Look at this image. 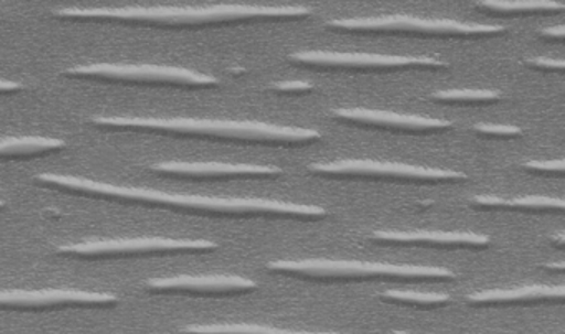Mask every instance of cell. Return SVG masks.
Instances as JSON below:
<instances>
[{
  "label": "cell",
  "mask_w": 565,
  "mask_h": 334,
  "mask_svg": "<svg viewBox=\"0 0 565 334\" xmlns=\"http://www.w3.org/2000/svg\"><path fill=\"white\" fill-rule=\"evenodd\" d=\"M307 171L323 177L369 179V181L422 182L445 184L468 179L465 172L406 162L375 161V159H342V161L317 162Z\"/></svg>",
  "instance_id": "277c9868"
},
{
  "label": "cell",
  "mask_w": 565,
  "mask_h": 334,
  "mask_svg": "<svg viewBox=\"0 0 565 334\" xmlns=\"http://www.w3.org/2000/svg\"><path fill=\"white\" fill-rule=\"evenodd\" d=\"M370 240L385 245H408V247L472 248L481 250L491 245L488 235L478 231L446 230H376Z\"/></svg>",
  "instance_id": "8fae6325"
},
{
  "label": "cell",
  "mask_w": 565,
  "mask_h": 334,
  "mask_svg": "<svg viewBox=\"0 0 565 334\" xmlns=\"http://www.w3.org/2000/svg\"><path fill=\"white\" fill-rule=\"evenodd\" d=\"M544 268H547V270L551 271H555V273H564L565 263L564 261H558V263H545Z\"/></svg>",
  "instance_id": "83f0119b"
},
{
  "label": "cell",
  "mask_w": 565,
  "mask_h": 334,
  "mask_svg": "<svg viewBox=\"0 0 565 334\" xmlns=\"http://www.w3.org/2000/svg\"><path fill=\"white\" fill-rule=\"evenodd\" d=\"M327 26L345 32L422 33V35L484 36L504 32L492 23L461 22L452 19H428L416 15L355 17L329 20Z\"/></svg>",
  "instance_id": "5b68a950"
},
{
  "label": "cell",
  "mask_w": 565,
  "mask_h": 334,
  "mask_svg": "<svg viewBox=\"0 0 565 334\" xmlns=\"http://www.w3.org/2000/svg\"><path fill=\"white\" fill-rule=\"evenodd\" d=\"M541 36H542V39H547V40H562L565 36V26L564 25L548 26V29L542 30Z\"/></svg>",
  "instance_id": "d4e9b609"
},
{
  "label": "cell",
  "mask_w": 565,
  "mask_h": 334,
  "mask_svg": "<svg viewBox=\"0 0 565 334\" xmlns=\"http://www.w3.org/2000/svg\"><path fill=\"white\" fill-rule=\"evenodd\" d=\"M333 118L353 125L372 126V128L395 129V131L429 132L448 131L452 122L429 116L403 115L386 109L339 108L332 112Z\"/></svg>",
  "instance_id": "7c38bea8"
},
{
  "label": "cell",
  "mask_w": 565,
  "mask_h": 334,
  "mask_svg": "<svg viewBox=\"0 0 565 334\" xmlns=\"http://www.w3.org/2000/svg\"><path fill=\"white\" fill-rule=\"evenodd\" d=\"M525 65L535 69H555V72H562L565 68L564 60L548 58V56H532L525 60Z\"/></svg>",
  "instance_id": "603a6c76"
},
{
  "label": "cell",
  "mask_w": 565,
  "mask_h": 334,
  "mask_svg": "<svg viewBox=\"0 0 565 334\" xmlns=\"http://www.w3.org/2000/svg\"><path fill=\"white\" fill-rule=\"evenodd\" d=\"M472 131L479 136H489V138H518L522 134V129L514 125H491V122H478Z\"/></svg>",
  "instance_id": "44dd1931"
},
{
  "label": "cell",
  "mask_w": 565,
  "mask_h": 334,
  "mask_svg": "<svg viewBox=\"0 0 565 334\" xmlns=\"http://www.w3.org/2000/svg\"><path fill=\"white\" fill-rule=\"evenodd\" d=\"M118 303L111 293L97 291L65 290V288H44V290H0V308L6 310H39V308L62 306H110Z\"/></svg>",
  "instance_id": "9c48e42d"
},
{
  "label": "cell",
  "mask_w": 565,
  "mask_h": 334,
  "mask_svg": "<svg viewBox=\"0 0 565 334\" xmlns=\"http://www.w3.org/2000/svg\"><path fill=\"white\" fill-rule=\"evenodd\" d=\"M501 91L495 89H441L433 98L445 103H492L501 99Z\"/></svg>",
  "instance_id": "ffe728a7"
},
{
  "label": "cell",
  "mask_w": 565,
  "mask_h": 334,
  "mask_svg": "<svg viewBox=\"0 0 565 334\" xmlns=\"http://www.w3.org/2000/svg\"><path fill=\"white\" fill-rule=\"evenodd\" d=\"M383 301L402 306L441 308L451 303L448 293H429V291L386 290L380 294Z\"/></svg>",
  "instance_id": "ac0fdd59"
},
{
  "label": "cell",
  "mask_w": 565,
  "mask_h": 334,
  "mask_svg": "<svg viewBox=\"0 0 565 334\" xmlns=\"http://www.w3.org/2000/svg\"><path fill=\"white\" fill-rule=\"evenodd\" d=\"M524 169L534 172V174L562 175L565 172V162L562 159H557V161H527Z\"/></svg>",
  "instance_id": "7402d4cb"
},
{
  "label": "cell",
  "mask_w": 565,
  "mask_h": 334,
  "mask_svg": "<svg viewBox=\"0 0 565 334\" xmlns=\"http://www.w3.org/2000/svg\"><path fill=\"white\" fill-rule=\"evenodd\" d=\"M552 244L555 245L557 248H564L565 247V235L564 231H558V234L552 235Z\"/></svg>",
  "instance_id": "4316f807"
},
{
  "label": "cell",
  "mask_w": 565,
  "mask_h": 334,
  "mask_svg": "<svg viewBox=\"0 0 565 334\" xmlns=\"http://www.w3.org/2000/svg\"><path fill=\"white\" fill-rule=\"evenodd\" d=\"M267 270L286 277L309 281H449L458 277L456 271L426 265L385 263V261L327 260H274L266 265Z\"/></svg>",
  "instance_id": "3957f363"
},
{
  "label": "cell",
  "mask_w": 565,
  "mask_h": 334,
  "mask_svg": "<svg viewBox=\"0 0 565 334\" xmlns=\"http://www.w3.org/2000/svg\"><path fill=\"white\" fill-rule=\"evenodd\" d=\"M57 15L72 19L131 20V22L198 23L239 22V20L303 19L312 10L302 6H253V3H216V6H128V7H71L57 10Z\"/></svg>",
  "instance_id": "6da1fadb"
},
{
  "label": "cell",
  "mask_w": 565,
  "mask_h": 334,
  "mask_svg": "<svg viewBox=\"0 0 565 334\" xmlns=\"http://www.w3.org/2000/svg\"><path fill=\"white\" fill-rule=\"evenodd\" d=\"M148 290L154 293L201 294V297H226V294L256 291V281L241 274H177V277L153 278Z\"/></svg>",
  "instance_id": "30bf717a"
},
{
  "label": "cell",
  "mask_w": 565,
  "mask_h": 334,
  "mask_svg": "<svg viewBox=\"0 0 565 334\" xmlns=\"http://www.w3.org/2000/svg\"><path fill=\"white\" fill-rule=\"evenodd\" d=\"M564 284H522L515 288H492L466 297L475 306H504V304L562 303Z\"/></svg>",
  "instance_id": "5bb4252c"
},
{
  "label": "cell",
  "mask_w": 565,
  "mask_h": 334,
  "mask_svg": "<svg viewBox=\"0 0 565 334\" xmlns=\"http://www.w3.org/2000/svg\"><path fill=\"white\" fill-rule=\"evenodd\" d=\"M64 146V139L47 138V136H9V138H0V155L34 154V152L62 149Z\"/></svg>",
  "instance_id": "e0dca14e"
},
{
  "label": "cell",
  "mask_w": 565,
  "mask_h": 334,
  "mask_svg": "<svg viewBox=\"0 0 565 334\" xmlns=\"http://www.w3.org/2000/svg\"><path fill=\"white\" fill-rule=\"evenodd\" d=\"M273 91L277 93H309L312 91L313 86L300 79H292V82H279L270 86Z\"/></svg>",
  "instance_id": "cb8c5ba5"
},
{
  "label": "cell",
  "mask_w": 565,
  "mask_h": 334,
  "mask_svg": "<svg viewBox=\"0 0 565 334\" xmlns=\"http://www.w3.org/2000/svg\"><path fill=\"white\" fill-rule=\"evenodd\" d=\"M217 244L211 240L171 237L108 238V240L78 241L58 248L61 254L81 257H117V255L178 254V251H213Z\"/></svg>",
  "instance_id": "8992f818"
},
{
  "label": "cell",
  "mask_w": 565,
  "mask_h": 334,
  "mask_svg": "<svg viewBox=\"0 0 565 334\" xmlns=\"http://www.w3.org/2000/svg\"><path fill=\"white\" fill-rule=\"evenodd\" d=\"M95 125L110 128L158 129L178 134L230 139L254 144L297 146L322 139L320 132L300 126L274 125L266 121H234L206 118H140V116H97Z\"/></svg>",
  "instance_id": "7a4b0ae2"
},
{
  "label": "cell",
  "mask_w": 565,
  "mask_h": 334,
  "mask_svg": "<svg viewBox=\"0 0 565 334\" xmlns=\"http://www.w3.org/2000/svg\"><path fill=\"white\" fill-rule=\"evenodd\" d=\"M72 76H97V78L127 79V82L177 83V85L213 86L217 78L196 69L168 65H125V63H94L68 69Z\"/></svg>",
  "instance_id": "ba28073f"
},
{
  "label": "cell",
  "mask_w": 565,
  "mask_h": 334,
  "mask_svg": "<svg viewBox=\"0 0 565 334\" xmlns=\"http://www.w3.org/2000/svg\"><path fill=\"white\" fill-rule=\"evenodd\" d=\"M2 205H4V202L0 201V207H2Z\"/></svg>",
  "instance_id": "f1b7e54d"
},
{
  "label": "cell",
  "mask_w": 565,
  "mask_h": 334,
  "mask_svg": "<svg viewBox=\"0 0 565 334\" xmlns=\"http://www.w3.org/2000/svg\"><path fill=\"white\" fill-rule=\"evenodd\" d=\"M183 334H342L333 331H294L256 323L191 324Z\"/></svg>",
  "instance_id": "2e32d148"
},
{
  "label": "cell",
  "mask_w": 565,
  "mask_h": 334,
  "mask_svg": "<svg viewBox=\"0 0 565 334\" xmlns=\"http://www.w3.org/2000/svg\"><path fill=\"white\" fill-rule=\"evenodd\" d=\"M24 86L18 82H11V79H0V91H15V89H22Z\"/></svg>",
  "instance_id": "484cf974"
},
{
  "label": "cell",
  "mask_w": 565,
  "mask_h": 334,
  "mask_svg": "<svg viewBox=\"0 0 565 334\" xmlns=\"http://www.w3.org/2000/svg\"><path fill=\"white\" fill-rule=\"evenodd\" d=\"M471 204L486 211L515 212H562L565 202L547 195H524V197H498V195H476Z\"/></svg>",
  "instance_id": "9a60e30c"
},
{
  "label": "cell",
  "mask_w": 565,
  "mask_h": 334,
  "mask_svg": "<svg viewBox=\"0 0 565 334\" xmlns=\"http://www.w3.org/2000/svg\"><path fill=\"white\" fill-rule=\"evenodd\" d=\"M478 9L484 12L494 13H509V15H518V13H541V12H562L565 9L564 3L561 2H539V0H531V2H505V0H484V2L476 3Z\"/></svg>",
  "instance_id": "d6986e66"
},
{
  "label": "cell",
  "mask_w": 565,
  "mask_h": 334,
  "mask_svg": "<svg viewBox=\"0 0 565 334\" xmlns=\"http://www.w3.org/2000/svg\"><path fill=\"white\" fill-rule=\"evenodd\" d=\"M290 62L299 65L322 66V68L349 69H396V68H445L448 63L435 56L382 55V53L330 52V50H310L289 56Z\"/></svg>",
  "instance_id": "52a82bcc"
},
{
  "label": "cell",
  "mask_w": 565,
  "mask_h": 334,
  "mask_svg": "<svg viewBox=\"0 0 565 334\" xmlns=\"http://www.w3.org/2000/svg\"><path fill=\"white\" fill-rule=\"evenodd\" d=\"M153 171L183 177H276L282 174L277 165L247 164V162H161Z\"/></svg>",
  "instance_id": "4fadbf2b"
}]
</instances>
